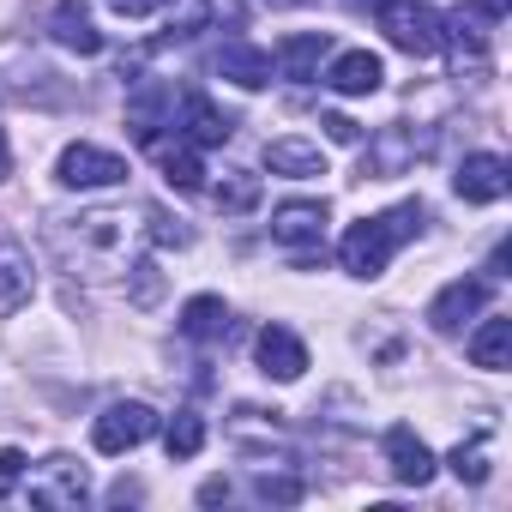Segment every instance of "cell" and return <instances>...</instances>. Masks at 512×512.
Returning <instances> with one entry per match:
<instances>
[{"label": "cell", "instance_id": "cell-1", "mask_svg": "<svg viewBox=\"0 0 512 512\" xmlns=\"http://www.w3.org/2000/svg\"><path fill=\"white\" fill-rule=\"evenodd\" d=\"M139 241H145V229L127 223V211H91V217H73L55 229V247L67 260L79 272H103V278L139 266Z\"/></svg>", "mask_w": 512, "mask_h": 512}, {"label": "cell", "instance_id": "cell-2", "mask_svg": "<svg viewBox=\"0 0 512 512\" xmlns=\"http://www.w3.org/2000/svg\"><path fill=\"white\" fill-rule=\"evenodd\" d=\"M416 229H422V205H416V199H404V205H392V211H380V217H362V223H350L344 241H338V266H344L350 278H380V272L392 266V253H398Z\"/></svg>", "mask_w": 512, "mask_h": 512}, {"label": "cell", "instance_id": "cell-3", "mask_svg": "<svg viewBox=\"0 0 512 512\" xmlns=\"http://www.w3.org/2000/svg\"><path fill=\"white\" fill-rule=\"evenodd\" d=\"M25 506L37 512H79L91 500V470L79 458H49V464H25Z\"/></svg>", "mask_w": 512, "mask_h": 512}, {"label": "cell", "instance_id": "cell-4", "mask_svg": "<svg viewBox=\"0 0 512 512\" xmlns=\"http://www.w3.org/2000/svg\"><path fill=\"white\" fill-rule=\"evenodd\" d=\"M55 181L67 193H103V187H121L127 181V157L91 145V139H73L61 157H55Z\"/></svg>", "mask_w": 512, "mask_h": 512}, {"label": "cell", "instance_id": "cell-5", "mask_svg": "<svg viewBox=\"0 0 512 512\" xmlns=\"http://www.w3.org/2000/svg\"><path fill=\"white\" fill-rule=\"evenodd\" d=\"M374 19H380L386 43L404 49V55H434L440 49V13L428 7V0H380Z\"/></svg>", "mask_w": 512, "mask_h": 512}, {"label": "cell", "instance_id": "cell-6", "mask_svg": "<svg viewBox=\"0 0 512 512\" xmlns=\"http://www.w3.org/2000/svg\"><path fill=\"white\" fill-rule=\"evenodd\" d=\"M151 434H157V410L139 404V398H121V404H109V410L91 422V446H97L103 458H121V452L145 446Z\"/></svg>", "mask_w": 512, "mask_h": 512}, {"label": "cell", "instance_id": "cell-7", "mask_svg": "<svg viewBox=\"0 0 512 512\" xmlns=\"http://www.w3.org/2000/svg\"><path fill=\"white\" fill-rule=\"evenodd\" d=\"M272 241L290 247L296 260L320 253V247H326V205H320V199H284V205L272 211Z\"/></svg>", "mask_w": 512, "mask_h": 512}, {"label": "cell", "instance_id": "cell-8", "mask_svg": "<svg viewBox=\"0 0 512 512\" xmlns=\"http://www.w3.org/2000/svg\"><path fill=\"white\" fill-rule=\"evenodd\" d=\"M482 302H488V278H452V284L428 302V326H434L440 338H458V332L482 314Z\"/></svg>", "mask_w": 512, "mask_h": 512}, {"label": "cell", "instance_id": "cell-9", "mask_svg": "<svg viewBox=\"0 0 512 512\" xmlns=\"http://www.w3.org/2000/svg\"><path fill=\"white\" fill-rule=\"evenodd\" d=\"M506 187H512V169H506V157H494V151H470V157L458 163V175H452V193H458L464 205H494V199H506Z\"/></svg>", "mask_w": 512, "mask_h": 512}, {"label": "cell", "instance_id": "cell-10", "mask_svg": "<svg viewBox=\"0 0 512 512\" xmlns=\"http://www.w3.org/2000/svg\"><path fill=\"white\" fill-rule=\"evenodd\" d=\"M380 446H386V464H392V476H398L404 488H428V482H434L440 458L428 452V440H422L416 428H404V422H398V428H386V440H380Z\"/></svg>", "mask_w": 512, "mask_h": 512}, {"label": "cell", "instance_id": "cell-11", "mask_svg": "<svg viewBox=\"0 0 512 512\" xmlns=\"http://www.w3.org/2000/svg\"><path fill=\"white\" fill-rule=\"evenodd\" d=\"M253 356H260V374L278 380V386H290V380L308 374V344H302L290 326H266L260 344H253Z\"/></svg>", "mask_w": 512, "mask_h": 512}, {"label": "cell", "instance_id": "cell-12", "mask_svg": "<svg viewBox=\"0 0 512 512\" xmlns=\"http://www.w3.org/2000/svg\"><path fill=\"white\" fill-rule=\"evenodd\" d=\"M338 97H374L380 91V79H386V67H380V55H368V49H338V55H326V73H320Z\"/></svg>", "mask_w": 512, "mask_h": 512}, {"label": "cell", "instance_id": "cell-13", "mask_svg": "<svg viewBox=\"0 0 512 512\" xmlns=\"http://www.w3.org/2000/svg\"><path fill=\"white\" fill-rule=\"evenodd\" d=\"M31 296H37V266H31V253H25L19 241H0V320L19 314Z\"/></svg>", "mask_w": 512, "mask_h": 512}, {"label": "cell", "instance_id": "cell-14", "mask_svg": "<svg viewBox=\"0 0 512 512\" xmlns=\"http://www.w3.org/2000/svg\"><path fill=\"white\" fill-rule=\"evenodd\" d=\"M187 145H199V151H211V145H223L229 133H235V121L211 103V97H199V91H187L181 97V127H175Z\"/></svg>", "mask_w": 512, "mask_h": 512}, {"label": "cell", "instance_id": "cell-15", "mask_svg": "<svg viewBox=\"0 0 512 512\" xmlns=\"http://www.w3.org/2000/svg\"><path fill=\"white\" fill-rule=\"evenodd\" d=\"M217 73H223L229 85H241V91H266L272 73H278V61H272L266 49H253V43H223V49H217Z\"/></svg>", "mask_w": 512, "mask_h": 512}, {"label": "cell", "instance_id": "cell-16", "mask_svg": "<svg viewBox=\"0 0 512 512\" xmlns=\"http://www.w3.org/2000/svg\"><path fill=\"white\" fill-rule=\"evenodd\" d=\"M49 37L73 55H103V31L91 25L85 13V0H55V13H49Z\"/></svg>", "mask_w": 512, "mask_h": 512}, {"label": "cell", "instance_id": "cell-17", "mask_svg": "<svg viewBox=\"0 0 512 512\" xmlns=\"http://www.w3.org/2000/svg\"><path fill=\"white\" fill-rule=\"evenodd\" d=\"M169 115H175V91L157 85V79H145V85L133 91V103H127V121H133V139H139V145H151V139L169 127Z\"/></svg>", "mask_w": 512, "mask_h": 512}, {"label": "cell", "instance_id": "cell-18", "mask_svg": "<svg viewBox=\"0 0 512 512\" xmlns=\"http://www.w3.org/2000/svg\"><path fill=\"white\" fill-rule=\"evenodd\" d=\"M151 151H157V163H163V181L175 187V193H193V187H205V163H199V145H187L181 133L175 139H151Z\"/></svg>", "mask_w": 512, "mask_h": 512}, {"label": "cell", "instance_id": "cell-19", "mask_svg": "<svg viewBox=\"0 0 512 512\" xmlns=\"http://www.w3.org/2000/svg\"><path fill=\"white\" fill-rule=\"evenodd\" d=\"M326 55H332L326 31L284 37V43H278V73H284V79H296V85H308V79H320V61H326Z\"/></svg>", "mask_w": 512, "mask_h": 512}, {"label": "cell", "instance_id": "cell-20", "mask_svg": "<svg viewBox=\"0 0 512 512\" xmlns=\"http://www.w3.org/2000/svg\"><path fill=\"white\" fill-rule=\"evenodd\" d=\"M266 169L290 175V181H308V175H326V151L308 145V139H272L266 145Z\"/></svg>", "mask_w": 512, "mask_h": 512}, {"label": "cell", "instance_id": "cell-21", "mask_svg": "<svg viewBox=\"0 0 512 512\" xmlns=\"http://www.w3.org/2000/svg\"><path fill=\"white\" fill-rule=\"evenodd\" d=\"M464 350H470V362L476 368H488V374H500L506 362H512V320H500V314H488L470 338H464Z\"/></svg>", "mask_w": 512, "mask_h": 512}, {"label": "cell", "instance_id": "cell-22", "mask_svg": "<svg viewBox=\"0 0 512 512\" xmlns=\"http://www.w3.org/2000/svg\"><path fill=\"white\" fill-rule=\"evenodd\" d=\"M181 332H187L193 344L223 338V332H229V308H223V296H193V302L181 308Z\"/></svg>", "mask_w": 512, "mask_h": 512}, {"label": "cell", "instance_id": "cell-23", "mask_svg": "<svg viewBox=\"0 0 512 512\" xmlns=\"http://www.w3.org/2000/svg\"><path fill=\"white\" fill-rule=\"evenodd\" d=\"M163 446H169V458H199L205 452V416L199 410H175L163 422Z\"/></svg>", "mask_w": 512, "mask_h": 512}, {"label": "cell", "instance_id": "cell-24", "mask_svg": "<svg viewBox=\"0 0 512 512\" xmlns=\"http://www.w3.org/2000/svg\"><path fill=\"white\" fill-rule=\"evenodd\" d=\"M199 31H211V0H175L163 19V43H187Z\"/></svg>", "mask_w": 512, "mask_h": 512}, {"label": "cell", "instance_id": "cell-25", "mask_svg": "<svg viewBox=\"0 0 512 512\" xmlns=\"http://www.w3.org/2000/svg\"><path fill=\"white\" fill-rule=\"evenodd\" d=\"M253 199H260V175H253V169H223V181L211 187L217 211H247Z\"/></svg>", "mask_w": 512, "mask_h": 512}, {"label": "cell", "instance_id": "cell-26", "mask_svg": "<svg viewBox=\"0 0 512 512\" xmlns=\"http://www.w3.org/2000/svg\"><path fill=\"white\" fill-rule=\"evenodd\" d=\"M253 494H260L266 506H296V500H302V482H296V476H272V470H260V476H253Z\"/></svg>", "mask_w": 512, "mask_h": 512}, {"label": "cell", "instance_id": "cell-27", "mask_svg": "<svg viewBox=\"0 0 512 512\" xmlns=\"http://www.w3.org/2000/svg\"><path fill=\"white\" fill-rule=\"evenodd\" d=\"M446 464H452V476H458V482H482V476H488V440H470V446H458Z\"/></svg>", "mask_w": 512, "mask_h": 512}, {"label": "cell", "instance_id": "cell-28", "mask_svg": "<svg viewBox=\"0 0 512 512\" xmlns=\"http://www.w3.org/2000/svg\"><path fill=\"white\" fill-rule=\"evenodd\" d=\"M103 7H109L115 19H151V13L163 7V0H103Z\"/></svg>", "mask_w": 512, "mask_h": 512}, {"label": "cell", "instance_id": "cell-29", "mask_svg": "<svg viewBox=\"0 0 512 512\" xmlns=\"http://www.w3.org/2000/svg\"><path fill=\"white\" fill-rule=\"evenodd\" d=\"M25 464H31V458H25V452H13V446L0 452V488H13V482L25 476Z\"/></svg>", "mask_w": 512, "mask_h": 512}, {"label": "cell", "instance_id": "cell-30", "mask_svg": "<svg viewBox=\"0 0 512 512\" xmlns=\"http://www.w3.org/2000/svg\"><path fill=\"white\" fill-rule=\"evenodd\" d=\"M326 133H332L338 145H356V139H362V127H356V121H344V115H326Z\"/></svg>", "mask_w": 512, "mask_h": 512}, {"label": "cell", "instance_id": "cell-31", "mask_svg": "<svg viewBox=\"0 0 512 512\" xmlns=\"http://www.w3.org/2000/svg\"><path fill=\"white\" fill-rule=\"evenodd\" d=\"M217 500H229V482H223V476H211V482L199 488V506H217Z\"/></svg>", "mask_w": 512, "mask_h": 512}, {"label": "cell", "instance_id": "cell-32", "mask_svg": "<svg viewBox=\"0 0 512 512\" xmlns=\"http://www.w3.org/2000/svg\"><path fill=\"white\" fill-rule=\"evenodd\" d=\"M13 175V145H7V133H0V181Z\"/></svg>", "mask_w": 512, "mask_h": 512}, {"label": "cell", "instance_id": "cell-33", "mask_svg": "<svg viewBox=\"0 0 512 512\" xmlns=\"http://www.w3.org/2000/svg\"><path fill=\"white\" fill-rule=\"evenodd\" d=\"M260 7H308V0H260Z\"/></svg>", "mask_w": 512, "mask_h": 512}]
</instances>
